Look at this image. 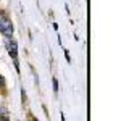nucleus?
I'll return each mask as SVG.
<instances>
[{
	"mask_svg": "<svg viewBox=\"0 0 121 121\" xmlns=\"http://www.w3.org/2000/svg\"><path fill=\"white\" fill-rule=\"evenodd\" d=\"M7 50L11 55V58L15 60V68L18 69V45L15 40H7Z\"/></svg>",
	"mask_w": 121,
	"mask_h": 121,
	"instance_id": "obj_2",
	"label": "nucleus"
},
{
	"mask_svg": "<svg viewBox=\"0 0 121 121\" xmlns=\"http://www.w3.org/2000/svg\"><path fill=\"white\" fill-rule=\"evenodd\" d=\"M53 91H55V94L58 92V81H56L55 78H53Z\"/></svg>",
	"mask_w": 121,
	"mask_h": 121,
	"instance_id": "obj_3",
	"label": "nucleus"
},
{
	"mask_svg": "<svg viewBox=\"0 0 121 121\" xmlns=\"http://www.w3.org/2000/svg\"><path fill=\"white\" fill-rule=\"evenodd\" d=\"M0 31H2V34L5 37H10L13 34V24H11V21L7 19L5 16H2V15H0Z\"/></svg>",
	"mask_w": 121,
	"mask_h": 121,
	"instance_id": "obj_1",
	"label": "nucleus"
}]
</instances>
